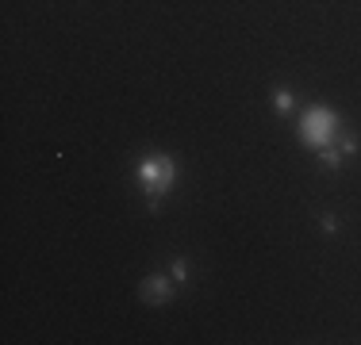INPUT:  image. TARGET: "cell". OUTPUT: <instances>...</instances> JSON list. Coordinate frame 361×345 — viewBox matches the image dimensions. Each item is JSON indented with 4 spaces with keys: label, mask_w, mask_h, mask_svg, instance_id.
Listing matches in <instances>:
<instances>
[{
    "label": "cell",
    "mask_w": 361,
    "mask_h": 345,
    "mask_svg": "<svg viewBox=\"0 0 361 345\" xmlns=\"http://www.w3.org/2000/svg\"><path fill=\"white\" fill-rule=\"evenodd\" d=\"M334 134H338V115H334L331 108H312L300 119V138H304L307 146H315V150L331 146Z\"/></svg>",
    "instance_id": "cell-1"
},
{
    "label": "cell",
    "mask_w": 361,
    "mask_h": 345,
    "mask_svg": "<svg viewBox=\"0 0 361 345\" xmlns=\"http://www.w3.org/2000/svg\"><path fill=\"white\" fill-rule=\"evenodd\" d=\"M139 180H142L146 196H150V207H158V196L177 180V165L169 158H146L139 165Z\"/></svg>",
    "instance_id": "cell-2"
},
{
    "label": "cell",
    "mask_w": 361,
    "mask_h": 345,
    "mask_svg": "<svg viewBox=\"0 0 361 345\" xmlns=\"http://www.w3.org/2000/svg\"><path fill=\"white\" fill-rule=\"evenodd\" d=\"M142 299H150V303H166L169 299V276H146Z\"/></svg>",
    "instance_id": "cell-3"
},
{
    "label": "cell",
    "mask_w": 361,
    "mask_h": 345,
    "mask_svg": "<svg viewBox=\"0 0 361 345\" xmlns=\"http://www.w3.org/2000/svg\"><path fill=\"white\" fill-rule=\"evenodd\" d=\"M323 165L338 169V165H342V153H338V150H331V146H323Z\"/></svg>",
    "instance_id": "cell-4"
},
{
    "label": "cell",
    "mask_w": 361,
    "mask_h": 345,
    "mask_svg": "<svg viewBox=\"0 0 361 345\" xmlns=\"http://www.w3.org/2000/svg\"><path fill=\"white\" fill-rule=\"evenodd\" d=\"M277 108H281V111L292 108V92H288V89H277Z\"/></svg>",
    "instance_id": "cell-5"
},
{
    "label": "cell",
    "mask_w": 361,
    "mask_h": 345,
    "mask_svg": "<svg viewBox=\"0 0 361 345\" xmlns=\"http://www.w3.org/2000/svg\"><path fill=\"white\" fill-rule=\"evenodd\" d=\"M185 272H188V265H185V261H173V280H177V284H180V280H188Z\"/></svg>",
    "instance_id": "cell-6"
},
{
    "label": "cell",
    "mask_w": 361,
    "mask_h": 345,
    "mask_svg": "<svg viewBox=\"0 0 361 345\" xmlns=\"http://www.w3.org/2000/svg\"><path fill=\"white\" fill-rule=\"evenodd\" d=\"M354 150H357L354 134H342V153H354Z\"/></svg>",
    "instance_id": "cell-7"
}]
</instances>
